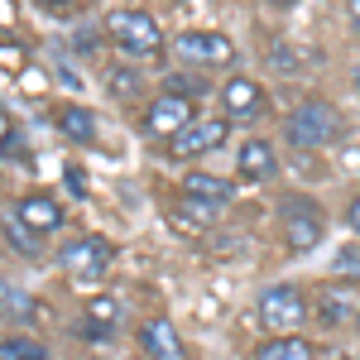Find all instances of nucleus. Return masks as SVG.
I'll list each match as a JSON object with an SVG mask.
<instances>
[{
  "instance_id": "1",
  "label": "nucleus",
  "mask_w": 360,
  "mask_h": 360,
  "mask_svg": "<svg viewBox=\"0 0 360 360\" xmlns=\"http://www.w3.org/2000/svg\"><path fill=\"white\" fill-rule=\"evenodd\" d=\"M106 39H111L115 53L130 58V63H154V58L168 49L159 20H154L149 10H130V5L106 10Z\"/></svg>"
},
{
  "instance_id": "2",
  "label": "nucleus",
  "mask_w": 360,
  "mask_h": 360,
  "mask_svg": "<svg viewBox=\"0 0 360 360\" xmlns=\"http://www.w3.org/2000/svg\"><path fill=\"white\" fill-rule=\"evenodd\" d=\"M341 130H346L341 111H336L332 101H322V96H307V101H298L293 111L283 115V144L298 149V154H312V149L336 144Z\"/></svg>"
},
{
  "instance_id": "3",
  "label": "nucleus",
  "mask_w": 360,
  "mask_h": 360,
  "mask_svg": "<svg viewBox=\"0 0 360 360\" xmlns=\"http://www.w3.org/2000/svg\"><path fill=\"white\" fill-rule=\"evenodd\" d=\"M278 240L288 255H312L327 240V212L317 207V197L293 193L278 202Z\"/></svg>"
},
{
  "instance_id": "4",
  "label": "nucleus",
  "mask_w": 360,
  "mask_h": 360,
  "mask_svg": "<svg viewBox=\"0 0 360 360\" xmlns=\"http://www.w3.org/2000/svg\"><path fill=\"white\" fill-rule=\"evenodd\" d=\"M255 317H259V327L269 336L298 332L307 317H312V298H307L298 283H269V288L259 293V303H255Z\"/></svg>"
},
{
  "instance_id": "5",
  "label": "nucleus",
  "mask_w": 360,
  "mask_h": 360,
  "mask_svg": "<svg viewBox=\"0 0 360 360\" xmlns=\"http://www.w3.org/2000/svg\"><path fill=\"white\" fill-rule=\"evenodd\" d=\"M111 264H115V240H106V236H77L58 250V269L72 283H106Z\"/></svg>"
},
{
  "instance_id": "6",
  "label": "nucleus",
  "mask_w": 360,
  "mask_h": 360,
  "mask_svg": "<svg viewBox=\"0 0 360 360\" xmlns=\"http://www.w3.org/2000/svg\"><path fill=\"white\" fill-rule=\"evenodd\" d=\"M168 49L183 68H231L240 58L231 34H221V29H183L178 39H168Z\"/></svg>"
},
{
  "instance_id": "7",
  "label": "nucleus",
  "mask_w": 360,
  "mask_h": 360,
  "mask_svg": "<svg viewBox=\"0 0 360 360\" xmlns=\"http://www.w3.org/2000/svg\"><path fill=\"white\" fill-rule=\"evenodd\" d=\"M197 120V101H188V96H178V91H159L144 111H139V130L149 139H173V135H183L188 125Z\"/></svg>"
},
{
  "instance_id": "8",
  "label": "nucleus",
  "mask_w": 360,
  "mask_h": 360,
  "mask_svg": "<svg viewBox=\"0 0 360 360\" xmlns=\"http://www.w3.org/2000/svg\"><path fill=\"white\" fill-rule=\"evenodd\" d=\"M221 111L231 125H259L269 115V91L259 86V77H245V72H231L221 82Z\"/></svg>"
},
{
  "instance_id": "9",
  "label": "nucleus",
  "mask_w": 360,
  "mask_h": 360,
  "mask_svg": "<svg viewBox=\"0 0 360 360\" xmlns=\"http://www.w3.org/2000/svg\"><path fill=\"white\" fill-rule=\"evenodd\" d=\"M226 139H231V120L226 115H197L183 135L168 139V159H202V154H221Z\"/></svg>"
},
{
  "instance_id": "10",
  "label": "nucleus",
  "mask_w": 360,
  "mask_h": 360,
  "mask_svg": "<svg viewBox=\"0 0 360 360\" xmlns=\"http://www.w3.org/2000/svg\"><path fill=\"white\" fill-rule=\"evenodd\" d=\"M178 193L183 202H193L202 212H226L231 202H236V183L231 178H217V173H207V168H193V173H183V183H178Z\"/></svg>"
},
{
  "instance_id": "11",
  "label": "nucleus",
  "mask_w": 360,
  "mask_h": 360,
  "mask_svg": "<svg viewBox=\"0 0 360 360\" xmlns=\"http://www.w3.org/2000/svg\"><path fill=\"white\" fill-rule=\"evenodd\" d=\"M236 178L240 183H274L278 178V149L264 135L240 139V149H236Z\"/></svg>"
},
{
  "instance_id": "12",
  "label": "nucleus",
  "mask_w": 360,
  "mask_h": 360,
  "mask_svg": "<svg viewBox=\"0 0 360 360\" xmlns=\"http://www.w3.org/2000/svg\"><path fill=\"white\" fill-rule=\"evenodd\" d=\"M15 217L44 240V236H53V231H63V221H68V212H63V202L49 193H25L20 202H15Z\"/></svg>"
},
{
  "instance_id": "13",
  "label": "nucleus",
  "mask_w": 360,
  "mask_h": 360,
  "mask_svg": "<svg viewBox=\"0 0 360 360\" xmlns=\"http://www.w3.org/2000/svg\"><path fill=\"white\" fill-rule=\"evenodd\" d=\"M139 351H144L149 360H188L183 332H178L168 317H149V322H139Z\"/></svg>"
},
{
  "instance_id": "14",
  "label": "nucleus",
  "mask_w": 360,
  "mask_h": 360,
  "mask_svg": "<svg viewBox=\"0 0 360 360\" xmlns=\"http://www.w3.org/2000/svg\"><path fill=\"white\" fill-rule=\"evenodd\" d=\"M53 130L68 144H96V135H101V120H96V111L91 106H82V101H63V106H53Z\"/></svg>"
},
{
  "instance_id": "15",
  "label": "nucleus",
  "mask_w": 360,
  "mask_h": 360,
  "mask_svg": "<svg viewBox=\"0 0 360 360\" xmlns=\"http://www.w3.org/2000/svg\"><path fill=\"white\" fill-rule=\"evenodd\" d=\"M120 317H125V303H120L115 293H96V298H86L77 332L91 336V341H106V336H111L115 327H120Z\"/></svg>"
},
{
  "instance_id": "16",
  "label": "nucleus",
  "mask_w": 360,
  "mask_h": 360,
  "mask_svg": "<svg viewBox=\"0 0 360 360\" xmlns=\"http://www.w3.org/2000/svg\"><path fill=\"white\" fill-rule=\"evenodd\" d=\"M255 360H317V356H312V346L298 332H278L255 346Z\"/></svg>"
},
{
  "instance_id": "17",
  "label": "nucleus",
  "mask_w": 360,
  "mask_h": 360,
  "mask_svg": "<svg viewBox=\"0 0 360 360\" xmlns=\"http://www.w3.org/2000/svg\"><path fill=\"white\" fill-rule=\"evenodd\" d=\"M312 317H317L322 327H346V322H356V303H351L341 288H322V293H317V307H312Z\"/></svg>"
},
{
  "instance_id": "18",
  "label": "nucleus",
  "mask_w": 360,
  "mask_h": 360,
  "mask_svg": "<svg viewBox=\"0 0 360 360\" xmlns=\"http://www.w3.org/2000/svg\"><path fill=\"white\" fill-rule=\"evenodd\" d=\"M34 317H39V298H29L25 288H10V283H0V322L29 327Z\"/></svg>"
},
{
  "instance_id": "19",
  "label": "nucleus",
  "mask_w": 360,
  "mask_h": 360,
  "mask_svg": "<svg viewBox=\"0 0 360 360\" xmlns=\"http://www.w3.org/2000/svg\"><path fill=\"white\" fill-rule=\"evenodd\" d=\"M164 91H178V96H188V101H202V96L212 91V82H207L197 68H178V72L164 77Z\"/></svg>"
},
{
  "instance_id": "20",
  "label": "nucleus",
  "mask_w": 360,
  "mask_h": 360,
  "mask_svg": "<svg viewBox=\"0 0 360 360\" xmlns=\"http://www.w3.org/2000/svg\"><path fill=\"white\" fill-rule=\"evenodd\" d=\"M332 278L336 283H360V240H346V245L332 250Z\"/></svg>"
},
{
  "instance_id": "21",
  "label": "nucleus",
  "mask_w": 360,
  "mask_h": 360,
  "mask_svg": "<svg viewBox=\"0 0 360 360\" xmlns=\"http://www.w3.org/2000/svg\"><path fill=\"white\" fill-rule=\"evenodd\" d=\"M0 236H5V245L15 250V255H39V236H34V231H29V226L20 221L15 212L0 221Z\"/></svg>"
},
{
  "instance_id": "22",
  "label": "nucleus",
  "mask_w": 360,
  "mask_h": 360,
  "mask_svg": "<svg viewBox=\"0 0 360 360\" xmlns=\"http://www.w3.org/2000/svg\"><path fill=\"white\" fill-rule=\"evenodd\" d=\"M0 360H49V346L39 336H5L0 341Z\"/></svg>"
},
{
  "instance_id": "23",
  "label": "nucleus",
  "mask_w": 360,
  "mask_h": 360,
  "mask_svg": "<svg viewBox=\"0 0 360 360\" xmlns=\"http://www.w3.org/2000/svg\"><path fill=\"white\" fill-rule=\"evenodd\" d=\"M346 226L356 231V240H360V193H351V202H346Z\"/></svg>"
},
{
  "instance_id": "24",
  "label": "nucleus",
  "mask_w": 360,
  "mask_h": 360,
  "mask_svg": "<svg viewBox=\"0 0 360 360\" xmlns=\"http://www.w3.org/2000/svg\"><path fill=\"white\" fill-rule=\"evenodd\" d=\"M346 20H351V29L360 34V0H346Z\"/></svg>"
},
{
  "instance_id": "25",
  "label": "nucleus",
  "mask_w": 360,
  "mask_h": 360,
  "mask_svg": "<svg viewBox=\"0 0 360 360\" xmlns=\"http://www.w3.org/2000/svg\"><path fill=\"white\" fill-rule=\"evenodd\" d=\"M0 144H10V115L0 111Z\"/></svg>"
},
{
  "instance_id": "26",
  "label": "nucleus",
  "mask_w": 360,
  "mask_h": 360,
  "mask_svg": "<svg viewBox=\"0 0 360 360\" xmlns=\"http://www.w3.org/2000/svg\"><path fill=\"white\" fill-rule=\"evenodd\" d=\"M39 5H49V10H68V5H77V0H39Z\"/></svg>"
},
{
  "instance_id": "27",
  "label": "nucleus",
  "mask_w": 360,
  "mask_h": 360,
  "mask_svg": "<svg viewBox=\"0 0 360 360\" xmlns=\"http://www.w3.org/2000/svg\"><path fill=\"white\" fill-rule=\"evenodd\" d=\"M264 5H274V10H293L298 0H264Z\"/></svg>"
},
{
  "instance_id": "28",
  "label": "nucleus",
  "mask_w": 360,
  "mask_h": 360,
  "mask_svg": "<svg viewBox=\"0 0 360 360\" xmlns=\"http://www.w3.org/2000/svg\"><path fill=\"white\" fill-rule=\"evenodd\" d=\"M351 86H356V96H360V58H356V68H351Z\"/></svg>"
},
{
  "instance_id": "29",
  "label": "nucleus",
  "mask_w": 360,
  "mask_h": 360,
  "mask_svg": "<svg viewBox=\"0 0 360 360\" xmlns=\"http://www.w3.org/2000/svg\"><path fill=\"white\" fill-rule=\"evenodd\" d=\"M356 332H360V312H356Z\"/></svg>"
}]
</instances>
